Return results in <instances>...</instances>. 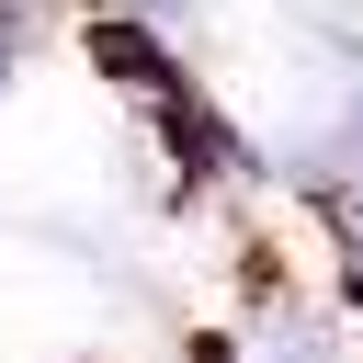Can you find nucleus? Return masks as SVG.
Wrapping results in <instances>:
<instances>
[{"label":"nucleus","instance_id":"1","mask_svg":"<svg viewBox=\"0 0 363 363\" xmlns=\"http://www.w3.org/2000/svg\"><path fill=\"white\" fill-rule=\"evenodd\" d=\"M0 79H11V57H0Z\"/></svg>","mask_w":363,"mask_h":363}]
</instances>
